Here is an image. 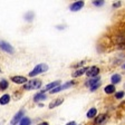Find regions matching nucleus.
Wrapping results in <instances>:
<instances>
[{"label":"nucleus","instance_id":"obj_21","mask_svg":"<svg viewBox=\"0 0 125 125\" xmlns=\"http://www.w3.org/2000/svg\"><path fill=\"white\" fill-rule=\"evenodd\" d=\"M25 17H26V19L28 21H31V20H32V17H34V12H28L26 16H25Z\"/></svg>","mask_w":125,"mask_h":125},{"label":"nucleus","instance_id":"obj_17","mask_svg":"<svg viewBox=\"0 0 125 125\" xmlns=\"http://www.w3.org/2000/svg\"><path fill=\"white\" fill-rule=\"evenodd\" d=\"M112 83L113 84H117V83H120L121 82V76L118 75V74H115V75H113L112 76Z\"/></svg>","mask_w":125,"mask_h":125},{"label":"nucleus","instance_id":"obj_11","mask_svg":"<svg viewBox=\"0 0 125 125\" xmlns=\"http://www.w3.org/2000/svg\"><path fill=\"white\" fill-rule=\"evenodd\" d=\"M106 118H107L106 114H99L98 117L95 120V124H102V123H104L106 121Z\"/></svg>","mask_w":125,"mask_h":125},{"label":"nucleus","instance_id":"obj_26","mask_svg":"<svg viewBox=\"0 0 125 125\" xmlns=\"http://www.w3.org/2000/svg\"><path fill=\"white\" fill-rule=\"evenodd\" d=\"M38 125H49L47 122H42V123H40V124H38Z\"/></svg>","mask_w":125,"mask_h":125},{"label":"nucleus","instance_id":"obj_24","mask_svg":"<svg viewBox=\"0 0 125 125\" xmlns=\"http://www.w3.org/2000/svg\"><path fill=\"white\" fill-rule=\"evenodd\" d=\"M93 3L95 6H103L104 5V1L103 0H101V1H93Z\"/></svg>","mask_w":125,"mask_h":125},{"label":"nucleus","instance_id":"obj_7","mask_svg":"<svg viewBox=\"0 0 125 125\" xmlns=\"http://www.w3.org/2000/svg\"><path fill=\"white\" fill-rule=\"evenodd\" d=\"M60 85V82L59 81H56V82H52V83H50V84H48V85H46L42 88V93H45V92H47V91H52V89H54L55 87H57V86H59Z\"/></svg>","mask_w":125,"mask_h":125},{"label":"nucleus","instance_id":"obj_18","mask_svg":"<svg viewBox=\"0 0 125 125\" xmlns=\"http://www.w3.org/2000/svg\"><path fill=\"white\" fill-rule=\"evenodd\" d=\"M96 113H97L96 108H91L88 112H87V117H88V118H92V117H94L96 115Z\"/></svg>","mask_w":125,"mask_h":125},{"label":"nucleus","instance_id":"obj_4","mask_svg":"<svg viewBox=\"0 0 125 125\" xmlns=\"http://www.w3.org/2000/svg\"><path fill=\"white\" fill-rule=\"evenodd\" d=\"M73 85H74V82H68V83L64 84V85H59V86H57V87H55L54 89H52V91H50V93H52V94H56V93H58V92L62 91V89L69 88L70 86H73Z\"/></svg>","mask_w":125,"mask_h":125},{"label":"nucleus","instance_id":"obj_25","mask_svg":"<svg viewBox=\"0 0 125 125\" xmlns=\"http://www.w3.org/2000/svg\"><path fill=\"white\" fill-rule=\"evenodd\" d=\"M66 125H76V124H75V122H69V123H67Z\"/></svg>","mask_w":125,"mask_h":125},{"label":"nucleus","instance_id":"obj_15","mask_svg":"<svg viewBox=\"0 0 125 125\" xmlns=\"http://www.w3.org/2000/svg\"><path fill=\"white\" fill-rule=\"evenodd\" d=\"M86 70H87V68H81V69H78L76 70L75 73L73 74V77H78V76H81L83 75L84 73H86Z\"/></svg>","mask_w":125,"mask_h":125},{"label":"nucleus","instance_id":"obj_23","mask_svg":"<svg viewBox=\"0 0 125 125\" xmlns=\"http://www.w3.org/2000/svg\"><path fill=\"white\" fill-rule=\"evenodd\" d=\"M123 96H124V92H118V93H116V98L117 99H121Z\"/></svg>","mask_w":125,"mask_h":125},{"label":"nucleus","instance_id":"obj_22","mask_svg":"<svg viewBox=\"0 0 125 125\" xmlns=\"http://www.w3.org/2000/svg\"><path fill=\"white\" fill-rule=\"evenodd\" d=\"M99 86H101V83H99V82H98V83H97V84H95V85H94V86H93V87H91V91H92V92H94V91H96V89H97V88H98Z\"/></svg>","mask_w":125,"mask_h":125},{"label":"nucleus","instance_id":"obj_1","mask_svg":"<svg viewBox=\"0 0 125 125\" xmlns=\"http://www.w3.org/2000/svg\"><path fill=\"white\" fill-rule=\"evenodd\" d=\"M46 70H48V65H46V64H39V65H37L36 67L29 73V76H30V77H35L36 75H38V74H40V73H45Z\"/></svg>","mask_w":125,"mask_h":125},{"label":"nucleus","instance_id":"obj_8","mask_svg":"<svg viewBox=\"0 0 125 125\" xmlns=\"http://www.w3.org/2000/svg\"><path fill=\"white\" fill-rule=\"evenodd\" d=\"M11 81L15 84H26L27 82H28L27 78L23 77V76H12V77H11Z\"/></svg>","mask_w":125,"mask_h":125},{"label":"nucleus","instance_id":"obj_10","mask_svg":"<svg viewBox=\"0 0 125 125\" xmlns=\"http://www.w3.org/2000/svg\"><path fill=\"white\" fill-rule=\"evenodd\" d=\"M9 102H10V96L8 94H5V95H2V96L0 97V104L1 105H6Z\"/></svg>","mask_w":125,"mask_h":125},{"label":"nucleus","instance_id":"obj_9","mask_svg":"<svg viewBox=\"0 0 125 125\" xmlns=\"http://www.w3.org/2000/svg\"><path fill=\"white\" fill-rule=\"evenodd\" d=\"M83 7H84V1H76V2H74L73 5L70 6V10L78 11V10H81Z\"/></svg>","mask_w":125,"mask_h":125},{"label":"nucleus","instance_id":"obj_27","mask_svg":"<svg viewBox=\"0 0 125 125\" xmlns=\"http://www.w3.org/2000/svg\"><path fill=\"white\" fill-rule=\"evenodd\" d=\"M124 68H125V65H124Z\"/></svg>","mask_w":125,"mask_h":125},{"label":"nucleus","instance_id":"obj_19","mask_svg":"<svg viewBox=\"0 0 125 125\" xmlns=\"http://www.w3.org/2000/svg\"><path fill=\"white\" fill-rule=\"evenodd\" d=\"M30 123H31L30 118H28V117H23L22 120L20 121L19 125H30Z\"/></svg>","mask_w":125,"mask_h":125},{"label":"nucleus","instance_id":"obj_13","mask_svg":"<svg viewBox=\"0 0 125 125\" xmlns=\"http://www.w3.org/2000/svg\"><path fill=\"white\" fill-rule=\"evenodd\" d=\"M99 82V77H94L93 79H89V81L86 82V86H88V87H93L95 84H97Z\"/></svg>","mask_w":125,"mask_h":125},{"label":"nucleus","instance_id":"obj_14","mask_svg":"<svg viewBox=\"0 0 125 125\" xmlns=\"http://www.w3.org/2000/svg\"><path fill=\"white\" fill-rule=\"evenodd\" d=\"M115 92V87H114V85H107L106 87H105V93L106 94H113Z\"/></svg>","mask_w":125,"mask_h":125},{"label":"nucleus","instance_id":"obj_12","mask_svg":"<svg viewBox=\"0 0 125 125\" xmlns=\"http://www.w3.org/2000/svg\"><path fill=\"white\" fill-rule=\"evenodd\" d=\"M34 99H35L36 102L45 101V99H46V95H45V93H42V92H39V93H37L36 95L34 96Z\"/></svg>","mask_w":125,"mask_h":125},{"label":"nucleus","instance_id":"obj_20","mask_svg":"<svg viewBox=\"0 0 125 125\" xmlns=\"http://www.w3.org/2000/svg\"><path fill=\"white\" fill-rule=\"evenodd\" d=\"M7 87H8V82L6 79H2V81L0 82V89L5 91V89H7Z\"/></svg>","mask_w":125,"mask_h":125},{"label":"nucleus","instance_id":"obj_2","mask_svg":"<svg viewBox=\"0 0 125 125\" xmlns=\"http://www.w3.org/2000/svg\"><path fill=\"white\" fill-rule=\"evenodd\" d=\"M42 86V82L39 79H32V81H29L25 84L23 88L25 89H37Z\"/></svg>","mask_w":125,"mask_h":125},{"label":"nucleus","instance_id":"obj_5","mask_svg":"<svg viewBox=\"0 0 125 125\" xmlns=\"http://www.w3.org/2000/svg\"><path fill=\"white\" fill-rule=\"evenodd\" d=\"M0 48L2 50H5L6 52H9V54H13V48L10 44H8L7 42H3V40H0Z\"/></svg>","mask_w":125,"mask_h":125},{"label":"nucleus","instance_id":"obj_16","mask_svg":"<svg viewBox=\"0 0 125 125\" xmlns=\"http://www.w3.org/2000/svg\"><path fill=\"white\" fill-rule=\"evenodd\" d=\"M62 103V99H56L55 102H52L49 104V108H54V107H56V106H58V105H60Z\"/></svg>","mask_w":125,"mask_h":125},{"label":"nucleus","instance_id":"obj_6","mask_svg":"<svg viewBox=\"0 0 125 125\" xmlns=\"http://www.w3.org/2000/svg\"><path fill=\"white\" fill-rule=\"evenodd\" d=\"M23 115H25V111L23 109H21V111H19L17 114L13 116V118L11 120V125H16V124H18V122L20 123V121L23 118Z\"/></svg>","mask_w":125,"mask_h":125},{"label":"nucleus","instance_id":"obj_3","mask_svg":"<svg viewBox=\"0 0 125 125\" xmlns=\"http://www.w3.org/2000/svg\"><path fill=\"white\" fill-rule=\"evenodd\" d=\"M99 74V68L96 66H92V67L87 68L86 70V75L88 77H97V75Z\"/></svg>","mask_w":125,"mask_h":125}]
</instances>
